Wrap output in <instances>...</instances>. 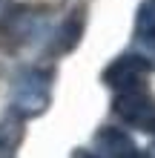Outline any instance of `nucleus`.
I'll return each instance as SVG.
<instances>
[{
    "mask_svg": "<svg viewBox=\"0 0 155 158\" xmlns=\"http://www.w3.org/2000/svg\"><path fill=\"white\" fill-rule=\"evenodd\" d=\"M52 69L29 66L14 78L12 86V109L23 118H38L52 106Z\"/></svg>",
    "mask_w": 155,
    "mask_h": 158,
    "instance_id": "1",
    "label": "nucleus"
},
{
    "mask_svg": "<svg viewBox=\"0 0 155 158\" xmlns=\"http://www.w3.org/2000/svg\"><path fill=\"white\" fill-rule=\"evenodd\" d=\"M112 112L126 127H138L144 132H149V127L155 124V95L144 86L121 89L112 101Z\"/></svg>",
    "mask_w": 155,
    "mask_h": 158,
    "instance_id": "2",
    "label": "nucleus"
},
{
    "mask_svg": "<svg viewBox=\"0 0 155 158\" xmlns=\"http://www.w3.org/2000/svg\"><path fill=\"white\" fill-rule=\"evenodd\" d=\"M149 75H152V60L138 55V52H126V55H118L115 60H109V66L104 69L101 81L109 89L121 92V89L144 86V81Z\"/></svg>",
    "mask_w": 155,
    "mask_h": 158,
    "instance_id": "3",
    "label": "nucleus"
},
{
    "mask_svg": "<svg viewBox=\"0 0 155 158\" xmlns=\"http://www.w3.org/2000/svg\"><path fill=\"white\" fill-rule=\"evenodd\" d=\"M95 144L104 158H147L132 141V135L121 127H101L95 132Z\"/></svg>",
    "mask_w": 155,
    "mask_h": 158,
    "instance_id": "4",
    "label": "nucleus"
},
{
    "mask_svg": "<svg viewBox=\"0 0 155 158\" xmlns=\"http://www.w3.org/2000/svg\"><path fill=\"white\" fill-rule=\"evenodd\" d=\"M46 17L38 9H6L3 15V29L12 40H32V35H40Z\"/></svg>",
    "mask_w": 155,
    "mask_h": 158,
    "instance_id": "5",
    "label": "nucleus"
},
{
    "mask_svg": "<svg viewBox=\"0 0 155 158\" xmlns=\"http://www.w3.org/2000/svg\"><path fill=\"white\" fill-rule=\"evenodd\" d=\"M23 138H26V118L9 106L0 118V158H14Z\"/></svg>",
    "mask_w": 155,
    "mask_h": 158,
    "instance_id": "6",
    "label": "nucleus"
},
{
    "mask_svg": "<svg viewBox=\"0 0 155 158\" xmlns=\"http://www.w3.org/2000/svg\"><path fill=\"white\" fill-rule=\"evenodd\" d=\"M80 32H84V9H75V12L58 26V32H55V38H52V46H49V55L69 52L72 46L80 40Z\"/></svg>",
    "mask_w": 155,
    "mask_h": 158,
    "instance_id": "7",
    "label": "nucleus"
},
{
    "mask_svg": "<svg viewBox=\"0 0 155 158\" xmlns=\"http://www.w3.org/2000/svg\"><path fill=\"white\" fill-rule=\"evenodd\" d=\"M135 38L144 46H155V0H144L135 15Z\"/></svg>",
    "mask_w": 155,
    "mask_h": 158,
    "instance_id": "8",
    "label": "nucleus"
},
{
    "mask_svg": "<svg viewBox=\"0 0 155 158\" xmlns=\"http://www.w3.org/2000/svg\"><path fill=\"white\" fill-rule=\"evenodd\" d=\"M72 158H104V155H98V152H92V150H72Z\"/></svg>",
    "mask_w": 155,
    "mask_h": 158,
    "instance_id": "9",
    "label": "nucleus"
},
{
    "mask_svg": "<svg viewBox=\"0 0 155 158\" xmlns=\"http://www.w3.org/2000/svg\"><path fill=\"white\" fill-rule=\"evenodd\" d=\"M149 135H152V138H155V124H152V127H149Z\"/></svg>",
    "mask_w": 155,
    "mask_h": 158,
    "instance_id": "10",
    "label": "nucleus"
}]
</instances>
